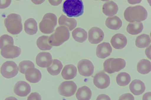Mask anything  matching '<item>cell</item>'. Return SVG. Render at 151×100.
<instances>
[{
	"label": "cell",
	"mask_w": 151,
	"mask_h": 100,
	"mask_svg": "<svg viewBox=\"0 0 151 100\" xmlns=\"http://www.w3.org/2000/svg\"><path fill=\"white\" fill-rule=\"evenodd\" d=\"M128 2L130 4L133 5L140 3L142 0H127Z\"/></svg>",
	"instance_id": "42"
},
{
	"label": "cell",
	"mask_w": 151,
	"mask_h": 100,
	"mask_svg": "<svg viewBox=\"0 0 151 100\" xmlns=\"http://www.w3.org/2000/svg\"><path fill=\"white\" fill-rule=\"evenodd\" d=\"M57 17L54 14H45L39 24V29L43 33L49 34L53 32L57 24Z\"/></svg>",
	"instance_id": "5"
},
{
	"label": "cell",
	"mask_w": 151,
	"mask_h": 100,
	"mask_svg": "<svg viewBox=\"0 0 151 100\" xmlns=\"http://www.w3.org/2000/svg\"><path fill=\"white\" fill-rule=\"evenodd\" d=\"M145 53L147 57L151 60V45L146 49Z\"/></svg>",
	"instance_id": "38"
},
{
	"label": "cell",
	"mask_w": 151,
	"mask_h": 100,
	"mask_svg": "<svg viewBox=\"0 0 151 100\" xmlns=\"http://www.w3.org/2000/svg\"><path fill=\"white\" fill-rule=\"evenodd\" d=\"M112 51L110 44L107 42H103L99 44L96 49L97 56L101 59H104L109 56Z\"/></svg>",
	"instance_id": "15"
},
{
	"label": "cell",
	"mask_w": 151,
	"mask_h": 100,
	"mask_svg": "<svg viewBox=\"0 0 151 100\" xmlns=\"http://www.w3.org/2000/svg\"><path fill=\"white\" fill-rule=\"evenodd\" d=\"M125 60L122 58H113L110 63V67L114 73L118 72L123 69L126 66Z\"/></svg>",
	"instance_id": "29"
},
{
	"label": "cell",
	"mask_w": 151,
	"mask_h": 100,
	"mask_svg": "<svg viewBox=\"0 0 151 100\" xmlns=\"http://www.w3.org/2000/svg\"><path fill=\"white\" fill-rule=\"evenodd\" d=\"M119 100H134L133 95L130 93L124 94L121 95L119 98Z\"/></svg>",
	"instance_id": "37"
},
{
	"label": "cell",
	"mask_w": 151,
	"mask_h": 100,
	"mask_svg": "<svg viewBox=\"0 0 151 100\" xmlns=\"http://www.w3.org/2000/svg\"><path fill=\"white\" fill-rule=\"evenodd\" d=\"M104 33L99 28L94 27L91 28L88 32V40L92 44H98L102 41Z\"/></svg>",
	"instance_id": "11"
},
{
	"label": "cell",
	"mask_w": 151,
	"mask_h": 100,
	"mask_svg": "<svg viewBox=\"0 0 151 100\" xmlns=\"http://www.w3.org/2000/svg\"><path fill=\"white\" fill-rule=\"evenodd\" d=\"M31 67H35L33 63L29 60H24L21 62L19 64V72L22 74H25L26 70Z\"/></svg>",
	"instance_id": "33"
},
{
	"label": "cell",
	"mask_w": 151,
	"mask_h": 100,
	"mask_svg": "<svg viewBox=\"0 0 151 100\" xmlns=\"http://www.w3.org/2000/svg\"><path fill=\"white\" fill-rule=\"evenodd\" d=\"M151 42L149 36L147 34H143L138 36L135 40L137 47L140 48L147 47Z\"/></svg>",
	"instance_id": "28"
},
{
	"label": "cell",
	"mask_w": 151,
	"mask_h": 100,
	"mask_svg": "<svg viewBox=\"0 0 151 100\" xmlns=\"http://www.w3.org/2000/svg\"><path fill=\"white\" fill-rule=\"evenodd\" d=\"M143 100H151V92H149L145 93L143 96Z\"/></svg>",
	"instance_id": "40"
},
{
	"label": "cell",
	"mask_w": 151,
	"mask_h": 100,
	"mask_svg": "<svg viewBox=\"0 0 151 100\" xmlns=\"http://www.w3.org/2000/svg\"><path fill=\"white\" fill-rule=\"evenodd\" d=\"M27 100H41V97L40 94L37 92L32 93L28 97Z\"/></svg>",
	"instance_id": "35"
},
{
	"label": "cell",
	"mask_w": 151,
	"mask_h": 100,
	"mask_svg": "<svg viewBox=\"0 0 151 100\" xmlns=\"http://www.w3.org/2000/svg\"><path fill=\"white\" fill-rule=\"evenodd\" d=\"M93 84L97 88L104 89L107 88L110 84L109 76L103 71L97 73L94 77Z\"/></svg>",
	"instance_id": "9"
},
{
	"label": "cell",
	"mask_w": 151,
	"mask_h": 100,
	"mask_svg": "<svg viewBox=\"0 0 151 100\" xmlns=\"http://www.w3.org/2000/svg\"><path fill=\"white\" fill-rule=\"evenodd\" d=\"M14 91L15 94L20 96H25L31 91V87L29 84L24 81H19L15 84Z\"/></svg>",
	"instance_id": "13"
},
{
	"label": "cell",
	"mask_w": 151,
	"mask_h": 100,
	"mask_svg": "<svg viewBox=\"0 0 151 100\" xmlns=\"http://www.w3.org/2000/svg\"><path fill=\"white\" fill-rule=\"evenodd\" d=\"M58 23L60 25H64L66 26L70 31L75 28L77 25V21L75 19L67 18L63 15H62L59 18Z\"/></svg>",
	"instance_id": "23"
},
{
	"label": "cell",
	"mask_w": 151,
	"mask_h": 100,
	"mask_svg": "<svg viewBox=\"0 0 151 100\" xmlns=\"http://www.w3.org/2000/svg\"><path fill=\"white\" fill-rule=\"evenodd\" d=\"M97 100H102V99H106V100H110V98L109 96L106 95L104 94H102L100 95L97 97Z\"/></svg>",
	"instance_id": "41"
},
{
	"label": "cell",
	"mask_w": 151,
	"mask_h": 100,
	"mask_svg": "<svg viewBox=\"0 0 151 100\" xmlns=\"http://www.w3.org/2000/svg\"><path fill=\"white\" fill-rule=\"evenodd\" d=\"M19 67L16 64L12 61H7L2 65L1 73L4 77L11 78L15 77L18 74Z\"/></svg>",
	"instance_id": "6"
},
{
	"label": "cell",
	"mask_w": 151,
	"mask_h": 100,
	"mask_svg": "<svg viewBox=\"0 0 151 100\" xmlns=\"http://www.w3.org/2000/svg\"><path fill=\"white\" fill-rule=\"evenodd\" d=\"M73 38L77 42L81 43L85 41L87 38V32L81 28H77L72 32Z\"/></svg>",
	"instance_id": "24"
},
{
	"label": "cell",
	"mask_w": 151,
	"mask_h": 100,
	"mask_svg": "<svg viewBox=\"0 0 151 100\" xmlns=\"http://www.w3.org/2000/svg\"><path fill=\"white\" fill-rule=\"evenodd\" d=\"M77 70L76 66L70 64L64 66L61 74L64 79L69 80L74 78L77 75Z\"/></svg>",
	"instance_id": "19"
},
{
	"label": "cell",
	"mask_w": 151,
	"mask_h": 100,
	"mask_svg": "<svg viewBox=\"0 0 151 100\" xmlns=\"http://www.w3.org/2000/svg\"><path fill=\"white\" fill-rule=\"evenodd\" d=\"M22 19L18 14L13 13L9 15L4 20V24L7 31L13 35L20 33L22 29Z\"/></svg>",
	"instance_id": "4"
},
{
	"label": "cell",
	"mask_w": 151,
	"mask_h": 100,
	"mask_svg": "<svg viewBox=\"0 0 151 100\" xmlns=\"http://www.w3.org/2000/svg\"><path fill=\"white\" fill-rule=\"evenodd\" d=\"M92 92L90 89L84 86L78 89L76 94L77 99L79 100H88L91 98Z\"/></svg>",
	"instance_id": "22"
},
{
	"label": "cell",
	"mask_w": 151,
	"mask_h": 100,
	"mask_svg": "<svg viewBox=\"0 0 151 100\" xmlns=\"http://www.w3.org/2000/svg\"><path fill=\"white\" fill-rule=\"evenodd\" d=\"M36 61L37 64L40 67H47L52 62V56L49 52H40L36 56Z\"/></svg>",
	"instance_id": "12"
},
{
	"label": "cell",
	"mask_w": 151,
	"mask_h": 100,
	"mask_svg": "<svg viewBox=\"0 0 151 100\" xmlns=\"http://www.w3.org/2000/svg\"><path fill=\"white\" fill-rule=\"evenodd\" d=\"M143 29V26L142 22H135L129 23L127 30L130 34L136 35L141 33Z\"/></svg>",
	"instance_id": "27"
},
{
	"label": "cell",
	"mask_w": 151,
	"mask_h": 100,
	"mask_svg": "<svg viewBox=\"0 0 151 100\" xmlns=\"http://www.w3.org/2000/svg\"><path fill=\"white\" fill-rule=\"evenodd\" d=\"M147 11L143 6L140 5L129 7L124 12L125 19L131 23L144 21L147 18Z\"/></svg>",
	"instance_id": "1"
},
{
	"label": "cell",
	"mask_w": 151,
	"mask_h": 100,
	"mask_svg": "<svg viewBox=\"0 0 151 100\" xmlns=\"http://www.w3.org/2000/svg\"><path fill=\"white\" fill-rule=\"evenodd\" d=\"M24 30L27 34L32 35L37 31V23L33 18H29L26 20L24 23Z\"/></svg>",
	"instance_id": "20"
},
{
	"label": "cell",
	"mask_w": 151,
	"mask_h": 100,
	"mask_svg": "<svg viewBox=\"0 0 151 100\" xmlns=\"http://www.w3.org/2000/svg\"><path fill=\"white\" fill-rule=\"evenodd\" d=\"M26 79L32 83H36L41 79L42 74L39 70L33 67H29L25 73Z\"/></svg>",
	"instance_id": "14"
},
{
	"label": "cell",
	"mask_w": 151,
	"mask_h": 100,
	"mask_svg": "<svg viewBox=\"0 0 151 100\" xmlns=\"http://www.w3.org/2000/svg\"><path fill=\"white\" fill-rule=\"evenodd\" d=\"M113 58H110L106 60L103 64L104 70L109 74L114 73L110 67V63Z\"/></svg>",
	"instance_id": "34"
},
{
	"label": "cell",
	"mask_w": 151,
	"mask_h": 100,
	"mask_svg": "<svg viewBox=\"0 0 151 100\" xmlns=\"http://www.w3.org/2000/svg\"><path fill=\"white\" fill-rule=\"evenodd\" d=\"M11 0H0V8L4 9L8 7L10 4Z\"/></svg>",
	"instance_id": "36"
},
{
	"label": "cell",
	"mask_w": 151,
	"mask_h": 100,
	"mask_svg": "<svg viewBox=\"0 0 151 100\" xmlns=\"http://www.w3.org/2000/svg\"><path fill=\"white\" fill-rule=\"evenodd\" d=\"M17 0V1H19V0Z\"/></svg>",
	"instance_id": "47"
},
{
	"label": "cell",
	"mask_w": 151,
	"mask_h": 100,
	"mask_svg": "<svg viewBox=\"0 0 151 100\" xmlns=\"http://www.w3.org/2000/svg\"><path fill=\"white\" fill-rule=\"evenodd\" d=\"M63 67L61 62L57 59L52 60L51 64L47 67L48 72L51 75L53 76L57 75L60 72Z\"/></svg>",
	"instance_id": "25"
},
{
	"label": "cell",
	"mask_w": 151,
	"mask_h": 100,
	"mask_svg": "<svg viewBox=\"0 0 151 100\" xmlns=\"http://www.w3.org/2000/svg\"><path fill=\"white\" fill-rule=\"evenodd\" d=\"M131 81L130 75L127 73L122 72L119 73L116 77V82L117 84L122 86H125L128 85Z\"/></svg>",
	"instance_id": "31"
},
{
	"label": "cell",
	"mask_w": 151,
	"mask_h": 100,
	"mask_svg": "<svg viewBox=\"0 0 151 100\" xmlns=\"http://www.w3.org/2000/svg\"><path fill=\"white\" fill-rule=\"evenodd\" d=\"M105 24L109 29L117 30L121 27L122 22L118 17L114 16L107 18L105 22Z\"/></svg>",
	"instance_id": "21"
},
{
	"label": "cell",
	"mask_w": 151,
	"mask_h": 100,
	"mask_svg": "<svg viewBox=\"0 0 151 100\" xmlns=\"http://www.w3.org/2000/svg\"><path fill=\"white\" fill-rule=\"evenodd\" d=\"M77 67L79 74L84 76H91L94 72V66L88 60L83 59L80 61L78 64Z\"/></svg>",
	"instance_id": "8"
},
{
	"label": "cell",
	"mask_w": 151,
	"mask_h": 100,
	"mask_svg": "<svg viewBox=\"0 0 151 100\" xmlns=\"http://www.w3.org/2000/svg\"><path fill=\"white\" fill-rule=\"evenodd\" d=\"M70 35L69 30L66 27L63 26H59L49 37L48 43L52 46H60L69 39Z\"/></svg>",
	"instance_id": "3"
},
{
	"label": "cell",
	"mask_w": 151,
	"mask_h": 100,
	"mask_svg": "<svg viewBox=\"0 0 151 100\" xmlns=\"http://www.w3.org/2000/svg\"><path fill=\"white\" fill-rule=\"evenodd\" d=\"M129 88L131 92L135 95L141 94L145 89L144 83L139 79L132 81L129 85Z\"/></svg>",
	"instance_id": "17"
},
{
	"label": "cell",
	"mask_w": 151,
	"mask_h": 100,
	"mask_svg": "<svg viewBox=\"0 0 151 100\" xmlns=\"http://www.w3.org/2000/svg\"><path fill=\"white\" fill-rule=\"evenodd\" d=\"M21 53L20 48L13 45H5L1 49V54L5 58L13 59L18 57Z\"/></svg>",
	"instance_id": "10"
},
{
	"label": "cell",
	"mask_w": 151,
	"mask_h": 100,
	"mask_svg": "<svg viewBox=\"0 0 151 100\" xmlns=\"http://www.w3.org/2000/svg\"><path fill=\"white\" fill-rule=\"evenodd\" d=\"M148 2L150 4V6H151V0H147Z\"/></svg>",
	"instance_id": "44"
},
{
	"label": "cell",
	"mask_w": 151,
	"mask_h": 100,
	"mask_svg": "<svg viewBox=\"0 0 151 100\" xmlns=\"http://www.w3.org/2000/svg\"><path fill=\"white\" fill-rule=\"evenodd\" d=\"M77 89V86L73 81H65L62 83L58 88L59 94L64 96L69 97L73 95Z\"/></svg>",
	"instance_id": "7"
},
{
	"label": "cell",
	"mask_w": 151,
	"mask_h": 100,
	"mask_svg": "<svg viewBox=\"0 0 151 100\" xmlns=\"http://www.w3.org/2000/svg\"><path fill=\"white\" fill-rule=\"evenodd\" d=\"M8 44L14 45V40L12 37L6 34L1 36L0 38V49Z\"/></svg>",
	"instance_id": "32"
},
{
	"label": "cell",
	"mask_w": 151,
	"mask_h": 100,
	"mask_svg": "<svg viewBox=\"0 0 151 100\" xmlns=\"http://www.w3.org/2000/svg\"><path fill=\"white\" fill-rule=\"evenodd\" d=\"M63 11L69 17L79 16L83 13V2L82 0H66L63 4Z\"/></svg>",
	"instance_id": "2"
},
{
	"label": "cell",
	"mask_w": 151,
	"mask_h": 100,
	"mask_svg": "<svg viewBox=\"0 0 151 100\" xmlns=\"http://www.w3.org/2000/svg\"><path fill=\"white\" fill-rule=\"evenodd\" d=\"M118 10V5L114 2L110 1L105 3L102 7V11L106 16L111 17L116 14Z\"/></svg>",
	"instance_id": "18"
},
{
	"label": "cell",
	"mask_w": 151,
	"mask_h": 100,
	"mask_svg": "<svg viewBox=\"0 0 151 100\" xmlns=\"http://www.w3.org/2000/svg\"><path fill=\"white\" fill-rule=\"evenodd\" d=\"M48 36L42 35L39 37L36 42L37 45L39 48L42 50H49L52 47L48 43Z\"/></svg>",
	"instance_id": "30"
},
{
	"label": "cell",
	"mask_w": 151,
	"mask_h": 100,
	"mask_svg": "<svg viewBox=\"0 0 151 100\" xmlns=\"http://www.w3.org/2000/svg\"><path fill=\"white\" fill-rule=\"evenodd\" d=\"M31 1L35 4L39 5L44 2L45 0H31Z\"/></svg>",
	"instance_id": "43"
},
{
	"label": "cell",
	"mask_w": 151,
	"mask_h": 100,
	"mask_svg": "<svg viewBox=\"0 0 151 100\" xmlns=\"http://www.w3.org/2000/svg\"><path fill=\"white\" fill-rule=\"evenodd\" d=\"M111 43L114 48L121 49L124 48L127 43L126 37L124 35L117 33L114 35L111 38Z\"/></svg>",
	"instance_id": "16"
},
{
	"label": "cell",
	"mask_w": 151,
	"mask_h": 100,
	"mask_svg": "<svg viewBox=\"0 0 151 100\" xmlns=\"http://www.w3.org/2000/svg\"><path fill=\"white\" fill-rule=\"evenodd\" d=\"M150 36L151 38V33H150Z\"/></svg>",
	"instance_id": "46"
},
{
	"label": "cell",
	"mask_w": 151,
	"mask_h": 100,
	"mask_svg": "<svg viewBox=\"0 0 151 100\" xmlns=\"http://www.w3.org/2000/svg\"><path fill=\"white\" fill-rule=\"evenodd\" d=\"M137 69L138 72L141 74L148 73L151 71V62L147 60H141L138 63Z\"/></svg>",
	"instance_id": "26"
},
{
	"label": "cell",
	"mask_w": 151,
	"mask_h": 100,
	"mask_svg": "<svg viewBox=\"0 0 151 100\" xmlns=\"http://www.w3.org/2000/svg\"><path fill=\"white\" fill-rule=\"evenodd\" d=\"M101 0V1H108L109 0Z\"/></svg>",
	"instance_id": "45"
},
{
	"label": "cell",
	"mask_w": 151,
	"mask_h": 100,
	"mask_svg": "<svg viewBox=\"0 0 151 100\" xmlns=\"http://www.w3.org/2000/svg\"><path fill=\"white\" fill-rule=\"evenodd\" d=\"M63 0H48L50 3L52 5L56 6L61 4Z\"/></svg>",
	"instance_id": "39"
}]
</instances>
